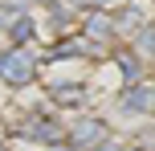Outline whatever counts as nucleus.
<instances>
[{
  "label": "nucleus",
  "instance_id": "nucleus-1",
  "mask_svg": "<svg viewBox=\"0 0 155 151\" xmlns=\"http://www.w3.org/2000/svg\"><path fill=\"white\" fill-rule=\"evenodd\" d=\"M33 57L25 53V49H8V53H0V78L8 82V86H25V82L33 78Z\"/></svg>",
  "mask_w": 155,
  "mask_h": 151
},
{
  "label": "nucleus",
  "instance_id": "nucleus-2",
  "mask_svg": "<svg viewBox=\"0 0 155 151\" xmlns=\"http://www.w3.org/2000/svg\"><path fill=\"white\" fill-rule=\"evenodd\" d=\"M102 143H106V123H102V119H82V123H78V127H74V147H102Z\"/></svg>",
  "mask_w": 155,
  "mask_h": 151
},
{
  "label": "nucleus",
  "instance_id": "nucleus-3",
  "mask_svg": "<svg viewBox=\"0 0 155 151\" xmlns=\"http://www.w3.org/2000/svg\"><path fill=\"white\" fill-rule=\"evenodd\" d=\"M21 135H29V139H41V143H53V147H57V139H61V127H57L53 119H25Z\"/></svg>",
  "mask_w": 155,
  "mask_h": 151
},
{
  "label": "nucleus",
  "instance_id": "nucleus-4",
  "mask_svg": "<svg viewBox=\"0 0 155 151\" xmlns=\"http://www.w3.org/2000/svg\"><path fill=\"white\" fill-rule=\"evenodd\" d=\"M123 110H155V86H131L123 94Z\"/></svg>",
  "mask_w": 155,
  "mask_h": 151
},
{
  "label": "nucleus",
  "instance_id": "nucleus-5",
  "mask_svg": "<svg viewBox=\"0 0 155 151\" xmlns=\"http://www.w3.org/2000/svg\"><path fill=\"white\" fill-rule=\"evenodd\" d=\"M110 33H114V21H110L106 12H98V8H94V12L86 16V37H94V41H106Z\"/></svg>",
  "mask_w": 155,
  "mask_h": 151
},
{
  "label": "nucleus",
  "instance_id": "nucleus-6",
  "mask_svg": "<svg viewBox=\"0 0 155 151\" xmlns=\"http://www.w3.org/2000/svg\"><path fill=\"white\" fill-rule=\"evenodd\" d=\"M53 98H57L61 106H78V102L86 98V90H82V86H53Z\"/></svg>",
  "mask_w": 155,
  "mask_h": 151
},
{
  "label": "nucleus",
  "instance_id": "nucleus-7",
  "mask_svg": "<svg viewBox=\"0 0 155 151\" xmlns=\"http://www.w3.org/2000/svg\"><path fill=\"white\" fill-rule=\"evenodd\" d=\"M118 70H123V82H139V57L135 53H118Z\"/></svg>",
  "mask_w": 155,
  "mask_h": 151
},
{
  "label": "nucleus",
  "instance_id": "nucleus-8",
  "mask_svg": "<svg viewBox=\"0 0 155 151\" xmlns=\"http://www.w3.org/2000/svg\"><path fill=\"white\" fill-rule=\"evenodd\" d=\"M8 37H12V41H21V45H25V41L33 37V21H29V16H21V21H12V29H8Z\"/></svg>",
  "mask_w": 155,
  "mask_h": 151
},
{
  "label": "nucleus",
  "instance_id": "nucleus-9",
  "mask_svg": "<svg viewBox=\"0 0 155 151\" xmlns=\"http://www.w3.org/2000/svg\"><path fill=\"white\" fill-rule=\"evenodd\" d=\"M139 49H143V53H155V37H151V33H147V37L139 41Z\"/></svg>",
  "mask_w": 155,
  "mask_h": 151
},
{
  "label": "nucleus",
  "instance_id": "nucleus-10",
  "mask_svg": "<svg viewBox=\"0 0 155 151\" xmlns=\"http://www.w3.org/2000/svg\"><path fill=\"white\" fill-rule=\"evenodd\" d=\"M74 4H78V8H102L106 0H74Z\"/></svg>",
  "mask_w": 155,
  "mask_h": 151
},
{
  "label": "nucleus",
  "instance_id": "nucleus-11",
  "mask_svg": "<svg viewBox=\"0 0 155 151\" xmlns=\"http://www.w3.org/2000/svg\"><path fill=\"white\" fill-rule=\"evenodd\" d=\"M98 151H123V147H114V143H102V147H98Z\"/></svg>",
  "mask_w": 155,
  "mask_h": 151
}]
</instances>
